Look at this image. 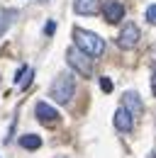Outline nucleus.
<instances>
[{
  "mask_svg": "<svg viewBox=\"0 0 156 158\" xmlns=\"http://www.w3.org/2000/svg\"><path fill=\"white\" fill-rule=\"evenodd\" d=\"M73 41H76L78 49H80L83 54H88L90 59H98V56L105 54V39L98 37L95 32H88V29L76 27V29H73Z\"/></svg>",
  "mask_w": 156,
  "mask_h": 158,
  "instance_id": "nucleus-1",
  "label": "nucleus"
},
{
  "mask_svg": "<svg viewBox=\"0 0 156 158\" xmlns=\"http://www.w3.org/2000/svg\"><path fill=\"white\" fill-rule=\"evenodd\" d=\"M144 17H146V22H149V24H154V27H156V5H149V7H146Z\"/></svg>",
  "mask_w": 156,
  "mask_h": 158,
  "instance_id": "nucleus-12",
  "label": "nucleus"
},
{
  "mask_svg": "<svg viewBox=\"0 0 156 158\" xmlns=\"http://www.w3.org/2000/svg\"><path fill=\"white\" fill-rule=\"evenodd\" d=\"M124 107H127L132 114H141V112H144V105H141V100H139V95H136L134 90L124 93Z\"/></svg>",
  "mask_w": 156,
  "mask_h": 158,
  "instance_id": "nucleus-9",
  "label": "nucleus"
},
{
  "mask_svg": "<svg viewBox=\"0 0 156 158\" xmlns=\"http://www.w3.org/2000/svg\"><path fill=\"white\" fill-rule=\"evenodd\" d=\"M100 0H73L76 15H98L100 12Z\"/></svg>",
  "mask_w": 156,
  "mask_h": 158,
  "instance_id": "nucleus-8",
  "label": "nucleus"
},
{
  "mask_svg": "<svg viewBox=\"0 0 156 158\" xmlns=\"http://www.w3.org/2000/svg\"><path fill=\"white\" fill-rule=\"evenodd\" d=\"M66 61H68V66H71L76 73L85 76V78H90V76H93V59H90L88 54H83L78 46L66 49Z\"/></svg>",
  "mask_w": 156,
  "mask_h": 158,
  "instance_id": "nucleus-3",
  "label": "nucleus"
},
{
  "mask_svg": "<svg viewBox=\"0 0 156 158\" xmlns=\"http://www.w3.org/2000/svg\"><path fill=\"white\" fill-rule=\"evenodd\" d=\"M151 90H154V95H156V63H154V78H151Z\"/></svg>",
  "mask_w": 156,
  "mask_h": 158,
  "instance_id": "nucleus-15",
  "label": "nucleus"
},
{
  "mask_svg": "<svg viewBox=\"0 0 156 158\" xmlns=\"http://www.w3.org/2000/svg\"><path fill=\"white\" fill-rule=\"evenodd\" d=\"M20 146L27 148V151H37V148H41V136H37V134H22L20 136Z\"/></svg>",
  "mask_w": 156,
  "mask_h": 158,
  "instance_id": "nucleus-10",
  "label": "nucleus"
},
{
  "mask_svg": "<svg viewBox=\"0 0 156 158\" xmlns=\"http://www.w3.org/2000/svg\"><path fill=\"white\" fill-rule=\"evenodd\" d=\"M102 10V15H105V20L110 22V24H117V22L124 17V5L119 2V0H110V2H105V7H100Z\"/></svg>",
  "mask_w": 156,
  "mask_h": 158,
  "instance_id": "nucleus-6",
  "label": "nucleus"
},
{
  "mask_svg": "<svg viewBox=\"0 0 156 158\" xmlns=\"http://www.w3.org/2000/svg\"><path fill=\"white\" fill-rule=\"evenodd\" d=\"M100 88H102V93H112V80L102 76V78H100Z\"/></svg>",
  "mask_w": 156,
  "mask_h": 158,
  "instance_id": "nucleus-13",
  "label": "nucleus"
},
{
  "mask_svg": "<svg viewBox=\"0 0 156 158\" xmlns=\"http://www.w3.org/2000/svg\"><path fill=\"white\" fill-rule=\"evenodd\" d=\"M54 32H56V22H46V27H44V34H46V37H51Z\"/></svg>",
  "mask_w": 156,
  "mask_h": 158,
  "instance_id": "nucleus-14",
  "label": "nucleus"
},
{
  "mask_svg": "<svg viewBox=\"0 0 156 158\" xmlns=\"http://www.w3.org/2000/svg\"><path fill=\"white\" fill-rule=\"evenodd\" d=\"M32 76H34V71H32L29 66H22V68L17 71V76H15V80L20 83V88H22V90H27V88L32 85Z\"/></svg>",
  "mask_w": 156,
  "mask_h": 158,
  "instance_id": "nucleus-11",
  "label": "nucleus"
},
{
  "mask_svg": "<svg viewBox=\"0 0 156 158\" xmlns=\"http://www.w3.org/2000/svg\"><path fill=\"white\" fill-rule=\"evenodd\" d=\"M112 122H115V129H117V131L129 134V131L134 129V114H132L127 107H119V110L115 112V119H112Z\"/></svg>",
  "mask_w": 156,
  "mask_h": 158,
  "instance_id": "nucleus-5",
  "label": "nucleus"
},
{
  "mask_svg": "<svg viewBox=\"0 0 156 158\" xmlns=\"http://www.w3.org/2000/svg\"><path fill=\"white\" fill-rule=\"evenodd\" d=\"M34 114H37V119H39V122H44V124H51V122H56V119H58L56 107H51V105L44 102V100H39L37 105H34Z\"/></svg>",
  "mask_w": 156,
  "mask_h": 158,
  "instance_id": "nucleus-7",
  "label": "nucleus"
},
{
  "mask_svg": "<svg viewBox=\"0 0 156 158\" xmlns=\"http://www.w3.org/2000/svg\"><path fill=\"white\" fill-rule=\"evenodd\" d=\"M149 158H156V148H154V151H151V156H149Z\"/></svg>",
  "mask_w": 156,
  "mask_h": 158,
  "instance_id": "nucleus-16",
  "label": "nucleus"
},
{
  "mask_svg": "<svg viewBox=\"0 0 156 158\" xmlns=\"http://www.w3.org/2000/svg\"><path fill=\"white\" fill-rule=\"evenodd\" d=\"M73 93H76V80H73V76H68V73L58 76V78L51 83V90H49L51 100L58 102V105L71 102V100H73Z\"/></svg>",
  "mask_w": 156,
  "mask_h": 158,
  "instance_id": "nucleus-2",
  "label": "nucleus"
},
{
  "mask_svg": "<svg viewBox=\"0 0 156 158\" xmlns=\"http://www.w3.org/2000/svg\"><path fill=\"white\" fill-rule=\"evenodd\" d=\"M139 39H141L139 27H136L134 22H127V24L122 27L119 37H117V44H119V49H134L136 44H139Z\"/></svg>",
  "mask_w": 156,
  "mask_h": 158,
  "instance_id": "nucleus-4",
  "label": "nucleus"
}]
</instances>
